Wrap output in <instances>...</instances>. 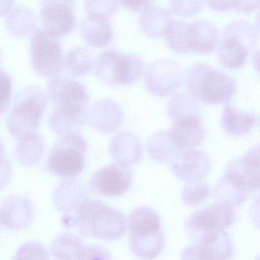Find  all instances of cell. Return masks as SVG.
Segmentation results:
<instances>
[{
  "label": "cell",
  "mask_w": 260,
  "mask_h": 260,
  "mask_svg": "<svg viewBox=\"0 0 260 260\" xmlns=\"http://www.w3.org/2000/svg\"><path fill=\"white\" fill-rule=\"evenodd\" d=\"M74 212V215H67L71 227L77 225L84 237L112 240L126 232L127 223L123 214L101 201L86 199Z\"/></svg>",
  "instance_id": "cell-1"
},
{
  "label": "cell",
  "mask_w": 260,
  "mask_h": 260,
  "mask_svg": "<svg viewBox=\"0 0 260 260\" xmlns=\"http://www.w3.org/2000/svg\"><path fill=\"white\" fill-rule=\"evenodd\" d=\"M184 77L188 93L204 103H227L236 91V82L231 76L205 63L191 64Z\"/></svg>",
  "instance_id": "cell-2"
},
{
  "label": "cell",
  "mask_w": 260,
  "mask_h": 260,
  "mask_svg": "<svg viewBox=\"0 0 260 260\" xmlns=\"http://www.w3.org/2000/svg\"><path fill=\"white\" fill-rule=\"evenodd\" d=\"M126 223L131 249L136 257L151 260L161 253L164 235L159 217L154 209L146 206L136 208L129 213Z\"/></svg>",
  "instance_id": "cell-3"
},
{
  "label": "cell",
  "mask_w": 260,
  "mask_h": 260,
  "mask_svg": "<svg viewBox=\"0 0 260 260\" xmlns=\"http://www.w3.org/2000/svg\"><path fill=\"white\" fill-rule=\"evenodd\" d=\"M163 36L168 46L176 52L206 53L216 47L219 31L215 24L207 20H177L168 25Z\"/></svg>",
  "instance_id": "cell-4"
},
{
  "label": "cell",
  "mask_w": 260,
  "mask_h": 260,
  "mask_svg": "<svg viewBox=\"0 0 260 260\" xmlns=\"http://www.w3.org/2000/svg\"><path fill=\"white\" fill-rule=\"evenodd\" d=\"M7 126L10 133L20 138L24 134L36 132L46 107L47 97L37 85H28L14 95Z\"/></svg>",
  "instance_id": "cell-5"
},
{
  "label": "cell",
  "mask_w": 260,
  "mask_h": 260,
  "mask_svg": "<svg viewBox=\"0 0 260 260\" xmlns=\"http://www.w3.org/2000/svg\"><path fill=\"white\" fill-rule=\"evenodd\" d=\"M255 28L249 22L235 20L224 28L217 49L220 63L229 69L240 68L255 46L258 34Z\"/></svg>",
  "instance_id": "cell-6"
},
{
  "label": "cell",
  "mask_w": 260,
  "mask_h": 260,
  "mask_svg": "<svg viewBox=\"0 0 260 260\" xmlns=\"http://www.w3.org/2000/svg\"><path fill=\"white\" fill-rule=\"evenodd\" d=\"M234 206L216 202L192 213L185 223V230L193 243L209 241L230 227L235 221Z\"/></svg>",
  "instance_id": "cell-7"
},
{
  "label": "cell",
  "mask_w": 260,
  "mask_h": 260,
  "mask_svg": "<svg viewBox=\"0 0 260 260\" xmlns=\"http://www.w3.org/2000/svg\"><path fill=\"white\" fill-rule=\"evenodd\" d=\"M86 150V140L78 133L61 137L51 150L47 168L51 173L60 177H75L84 168Z\"/></svg>",
  "instance_id": "cell-8"
},
{
  "label": "cell",
  "mask_w": 260,
  "mask_h": 260,
  "mask_svg": "<svg viewBox=\"0 0 260 260\" xmlns=\"http://www.w3.org/2000/svg\"><path fill=\"white\" fill-rule=\"evenodd\" d=\"M31 60L35 70L45 77H54L62 70L64 58L58 38L43 27L33 33L30 43Z\"/></svg>",
  "instance_id": "cell-9"
},
{
  "label": "cell",
  "mask_w": 260,
  "mask_h": 260,
  "mask_svg": "<svg viewBox=\"0 0 260 260\" xmlns=\"http://www.w3.org/2000/svg\"><path fill=\"white\" fill-rule=\"evenodd\" d=\"M181 66L168 58H161L151 63L145 73V83L153 95L161 96L171 93L182 84L184 75Z\"/></svg>",
  "instance_id": "cell-10"
},
{
  "label": "cell",
  "mask_w": 260,
  "mask_h": 260,
  "mask_svg": "<svg viewBox=\"0 0 260 260\" xmlns=\"http://www.w3.org/2000/svg\"><path fill=\"white\" fill-rule=\"evenodd\" d=\"M131 171L128 166L115 162L96 171L90 180L93 191L103 196L118 197L131 187Z\"/></svg>",
  "instance_id": "cell-11"
},
{
  "label": "cell",
  "mask_w": 260,
  "mask_h": 260,
  "mask_svg": "<svg viewBox=\"0 0 260 260\" xmlns=\"http://www.w3.org/2000/svg\"><path fill=\"white\" fill-rule=\"evenodd\" d=\"M74 1L44 0L41 6L43 28L59 38L71 32L76 23Z\"/></svg>",
  "instance_id": "cell-12"
},
{
  "label": "cell",
  "mask_w": 260,
  "mask_h": 260,
  "mask_svg": "<svg viewBox=\"0 0 260 260\" xmlns=\"http://www.w3.org/2000/svg\"><path fill=\"white\" fill-rule=\"evenodd\" d=\"M259 147L255 145L230 161L225 174L250 194L259 187Z\"/></svg>",
  "instance_id": "cell-13"
},
{
  "label": "cell",
  "mask_w": 260,
  "mask_h": 260,
  "mask_svg": "<svg viewBox=\"0 0 260 260\" xmlns=\"http://www.w3.org/2000/svg\"><path fill=\"white\" fill-rule=\"evenodd\" d=\"M48 94L57 106L86 108L88 101L86 88L70 77H53L47 84Z\"/></svg>",
  "instance_id": "cell-14"
},
{
  "label": "cell",
  "mask_w": 260,
  "mask_h": 260,
  "mask_svg": "<svg viewBox=\"0 0 260 260\" xmlns=\"http://www.w3.org/2000/svg\"><path fill=\"white\" fill-rule=\"evenodd\" d=\"M234 246L230 235L225 231L215 238L202 243H192L181 252V260H230Z\"/></svg>",
  "instance_id": "cell-15"
},
{
  "label": "cell",
  "mask_w": 260,
  "mask_h": 260,
  "mask_svg": "<svg viewBox=\"0 0 260 260\" xmlns=\"http://www.w3.org/2000/svg\"><path fill=\"white\" fill-rule=\"evenodd\" d=\"M34 218V206L27 198L11 196L0 203V224L7 230H24L31 224Z\"/></svg>",
  "instance_id": "cell-16"
},
{
  "label": "cell",
  "mask_w": 260,
  "mask_h": 260,
  "mask_svg": "<svg viewBox=\"0 0 260 260\" xmlns=\"http://www.w3.org/2000/svg\"><path fill=\"white\" fill-rule=\"evenodd\" d=\"M166 131L173 143L184 152L199 147L205 137L200 116L198 115L178 118Z\"/></svg>",
  "instance_id": "cell-17"
},
{
  "label": "cell",
  "mask_w": 260,
  "mask_h": 260,
  "mask_svg": "<svg viewBox=\"0 0 260 260\" xmlns=\"http://www.w3.org/2000/svg\"><path fill=\"white\" fill-rule=\"evenodd\" d=\"M211 165V160L207 154L200 150L190 149L173 162L171 168L173 174L178 179L193 183L207 176Z\"/></svg>",
  "instance_id": "cell-18"
},
{
  "label": "cell",
  "mask_w": 260,
  "mask_h": 260,
  "mask_svg": "<svg viewBox=\"0 0 260 260\" xmlns=\"http://www.w3.org/2000/svg\"><path fill=\"white\" fill-rule=\"evenodd\" d=\"M86 122L94 129L111 133L120 125L123 112L119 105L112 100L104 99L93 103L86 113Z\"/></svg>",
  "instance_id": "cell-19"
},
{
  "label": "cell",
  "mask_w": 260,
  "mask_h": 260,
  "mask_svg": "<svg viewBox=\"0 0 260 260\" xmlns=\"http://www.w3.org/2000/svg\"><path fill=\"white\" fill-rule=\"evenodd\" d=\"M86 108L57 106L50 115V126L61 137L77 133L86 122Z\"/></svg>",
  "instance_id": "cell-20"
},
{
  "label": "cell",
  "mask_w": 260,
  "mask_h": 260,
  "mask_svg": "<svg viewBox=\"0 0 260 260\" xmlns=\"http://www.w3.org/2000/svg\"><path fill=\"white\" fill-rule=\"evenodd\" d=\"M108 18L96 14H87L80 24V32L91 46L102 48L111 41L113 31Z\"/></svg>",
  "instance_id": "cell-21"
},
{
  "label": "cell",
  "mask_w": 260,
  "mask_h": 260,
  "mask_svg": "<svg viewBox=\"0 0 260 260\" xmlns=\"http://www.w3.org/2000/svg\"><path fill=\"white\" fill-rule=\"evenodd\" d=\"M110 151L116 162L128 167L139 161L143 152L139 139L128 132L115 136L110 144Z\"/></svg>",
  "instance_id": "cell-22"
},
{
  "label": "cell",
  "mask_w": 260,
  "mask_h": 260,
  "mask_svg": "<svg viewBox=\"0 0 260 260\" xmlns=\"http://www.w3.org/2000/svg\"><path fill=\"white\" fill-rule=\"evenodd\" d=\"M258 120V117L254 112L239 109L230 101L225 103L221 124L225 132L238 136L250 131Z\"/></svg>",
  "instance_id": "cell-23"
},
{
  "label": "cell",
  "mask_w": 260,
  "mask_h": 260,
  "mask_svg": "<svg viewBox=\"0 0 260 260\" xmlns=\"http://www.w3.org/2000/svg\"><path fill=\"white\" fill-rule=\"evenodd\" d=\"M83 185L76 179H68L61 182L53 197L56 208L61 212H74L85 200L87 194Z\"/></svg>",
  "instance_id": "cell-24"
},
{
  "label": "cell",
  "mask_w": 260,
  "mask_h": 260,
  "mask_svg": "<svg viewBox=\"0 0 260 260\" xmlns=\"http://www.w3.org/2000/svg\"><path fill=\"white\" fill-rule=\"evenodd\" d=\"M169 10L150 4L141 12L139 24L142 31L149 37L163 36L168 25L173 21Z\"/></svg>",
  "instance_id": "cell-25"
},
{
  "label": "cell",
  "mask_w": 260,
  "mask_h": 260,
  "mask_svg": "<svg viewBox=\"0 0 260 260\" xmlns=\"http://www.w3.org/2000/svg\"><path fill=\"white\" fill-rule=\"evenodd\" d=\"M147 150L152 158L162 164L173 162L185 152L173 143L166 130L157 132L150 137Z\"/></svg>",
  "instance_id": "cell-26"
},
{
  "label": "cell",
  "mask_w": 260,
  "mask_h": 260,
  "mask_svg": "<svg viewBox=\"0 0 260 260\" xmlns=\"http://www.w3.org/2000/svg\"><path fill=\"white\" fill-rule=\"evenodd\" d=\"M122 55L116 50L109 49L98 56L95 63V74L101 82L110 86L119 85Z\"/></svg>",
  "instance_id": "cell-27"
},
{
  "label": "cell",
  "mask_w": 260,
  "mask_h": 260,
  "mask_svg": "<svg viewBox=\"0 0 260 260\" xmlns=\"http://www.w3.org/2000/svg\"><path fill=\"white\" fill-rule=\"evenodd\" d=\"M85 247L79 238L71 234L62 233L53 240L50 252L55 260H79Z\"/></svg>",
  "instance_id": "cell-28"
},
{
  "label": "cell",
  "mask_w": 260,
  "mask_h": 260,
  "mask_svg": "<svg viewBox=\"0 0 260 260\" xmlns=\"http://www.w3.org/2000/svg\"><path fill=\"white\" fill-rule=\"evenodd\" d=\"M250 193L224 174L218 181L213 190L216 202L239 206L248 199Z\"/></svg>",
  "instance_id": "cell-29"
},
{
  "label": "cell",
  "mask_w": 260,
  "mask_h": 260,
  "mask_svg": "<svg viewBox=\"0 0 260 260\" xmlns=\"http://www.w3.org/2000/svg\"><path fill=\"white\" fill-rule=\"evenodd\" d=\"M44 149V141L39 135L36 132L27 133L19 138L17 156L23 165H32L39 159Z\"/></svg>",
  "instance_id": "cell-30"
},
{
  "label": "cell",
  "mask_w": 260,
  "mask_h": 260,
  "mask_svg": "<svg viewBox=\"0 0 260 260\" xmlns=\"http://www.w3.org/2000/svg\"><path fill=\"white\" fill-rule=\"evenodd\" d=\"M93 56L84 46H77L70 49L64 58V65L71 74L79 76L88 73L93 65Z\"/></svg>",
  "instance_id": "cell-31"
},
{
  "label": "cell",
  "mask_w": 260,
  "mask_h": 260,
  "mask_svg": "<svg viewBox=\"0 0 260 260\" xmlns=\"http://www.w3.org/2000/svg\"><path fill=\"white\" fill-rule=\"evenodd\" d=\"M169 117L173 121L190 115L200 116L197 101L188 93L180 92L173 94L167 105Z\"/></svg>",
  "instance_id": "cell-32"
},
{
  "label": "cell",
  "mask_w": 260,
  "mask_h": 260,
  "mask_svg": "<svg viewBox=\"0 0 260 260\" xmlns=\"http://www.w3.org/2000/svg\"><path fill=\"white\" fill-rule=\"evenodd\" d=\"M210 192V187L205 183H189L182 189L181 198L185 205L194 206L205 201Z\"/></svg>",
  "instance_id": "cell-33"
},
{
  "label": "cell",
  "mask_w": 260,
  "mask_h": 260,
  "mask_svg": "<svg viewBox=\"0 0 260 260\" xmlns=\"http://www.w3.org/2000/svg\"><path fill=\"white\" fill-rule=\"evenodd\" d=\"M124 65L121 85L129 84L136 81L144 72V62L136 54H124Z\"/></svg>",
  "instance_id": "cell-34"
},
{
  "label": "cell",
  "mask_w": 260,
  "mask_h": 260,
  "mask_svg": "<svg viewBox=\"0 0 260 260\" xmlns=\"http://www.w3.org/2000/svg\"><path fill=\"white\" fill-rule=\"evenodd\" d=\"M12 260H49V255L42 244L31 241L22 244L17 250Z\"/></svg>",
  "instance_id": "cell-35"
},
{
  "label": "cell",
  "mask_w": 260,
  "mask_h": 260,
  "mask_svg": "<svg viewBox=\"0 0 260 260\" xmlns=\"http://www.w3.org/2000/svg\"><path fill=\"white\" fill-rule=\"evenodd\" d=\"M119 3L115 1H86L84 7L87 14H96L108 18L114 13Z\"/></svg>",
  "instance_id": "cell-36"
},
{
  "label": "cell",
  "mask_w": 260,
  "mask_h": 260,
  "mask_svg": "<svg viewBox=\"0 0 260 260\" xmlns=\"http://www.w3.org/2000/svg\"><path fill=\"white\" fill-rule=\"evenodd\" d=\"M12 86L11 76L0 68V114L5 112L10 104Z\"/></svg>",
  "instance_id": "cell-37"
},
{
  "label": "cell",
  "mask_w": 260,
  "mask_h": 260,
  "mask_svg": "<svg viewBox=\"0 0 260 260\" xmlns=\"http://www.w3.org/2000/svg\"><path fill=\"white\" fill-rule=\"evenodd\" d=\"M79 260H112L108 251L97 245L85 247Z\"/></svg>",
  "instance_id": "cell-38"
},
{
  "label": "cell",
  "mask_w": 260,
  "mask_h": 260,
  "mask_svg": "<svg viewBox=\"0 0 260 260\" xmlns=\"http://www.w3.org/2000/svg\"><path fill=\"white\" fill-rule=\"evenodd\" d=\"M11 174V165L5 156L4 146L0 145V190L9 181Z\"/></svg>",
  "instance_id": "cell-39"
},
{
  "label": "cell",
  "mask_w": 260,
  "mask_h": 260,
  "mask_svg": "<svg viewBox=\"0 0 260 260\" xmlns=\"http://www.w3.org/2000/svg\"><path fill=\"white\" fill-rule=\"evenodd\" d=\"M119 3L125 8L132 11H142L152 2L150 1L126 0L120 1Z\"/></svg>",
  "instance_id": "cell-40"
}]
</instances>
